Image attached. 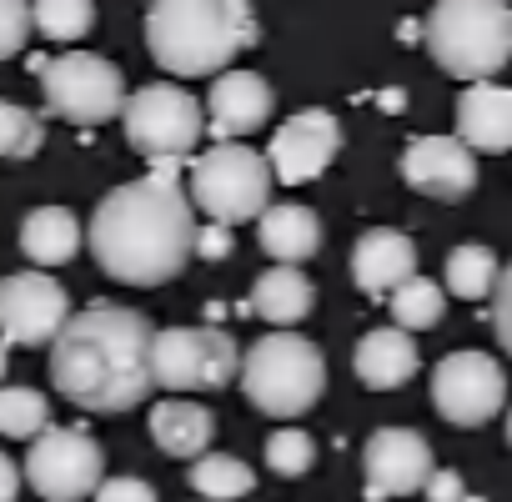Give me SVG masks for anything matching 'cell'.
<instances>
[{
  "mask_svg": "<svg viewBox=\"0 0 512 502\" xmlns=\"http://www.w3.org/2000/svg\"><path fill=\"white\" fill-rule=\"evenodd\" d=\"M21 467H16V457H6V452H0V502H16L21 497Z\"/></svg>",
  "mask_w": 512,
  "mask_h": 502,
  "instance_id": "36",
  "label": "cell"
},
{
  "mask_svg": "<svg viewBox=\"0 0 512 502\" xmlns=\"http://www.w3.org/2000/svg\"><path fill=\"white\" fill-rule=\"evenodd\" d=\"M151 337L156 327L131 307H86L71 312L61 337L51 342V382L66 402L86 412H126L141 407L151 382Z\"/></svg>",
  "mask_w": 512,
  "mask_h": 502,
  "instance_id": "2",
  "label": "cell"
},
{
  "mask_svg": "<svg viewBox=\"0 0 512 502\" xmlns=\"http://www.w3.org/2000/svg\"><path fill=\"white\" fill-rule=\"evenodd\" d=\"M211 437H216V417H211L206 407H196V402H186V397L156 402V412H151V442H156L161 452L196 462V457H206Z\"/></svg>",
  "mask_w": 512,
  "mask_h": 502,
  "instance_id": "23",
  "label": "cell"
},
{
  "mask_svg": "<svg viewBox=\"0 0 512 502\" xmlns=\"http://www.w3.org/2000/svg\"><path fill=\"white\" fill-rule=\"evenodd\" d=\"M497 257L487 246H452L447 251V292L452 297H462V302H482V297H492V287H497Z\"/></svg>",
  "mask_w": 512,
  "mask_h": 502,
  "instance_id": "26",
  "label": "cell"
},
{
  "mask_svg": "<svg viewBox=\"0 0 512 502\" xmlns=\"http://www.w3.org/2000/svg\"><path fill=\"white\" fill-rule=\"evenodd\" d=\"M387 307H392V327L412 337V332H427V327L442 322L447 292H442L437 282H427V277H412V282H402V287L387 297Z\"/></svg>",
  "mask_w": 512,
  "mask_h": 502,
  "instance_id": "25",
  "label": "cell"
},
{
  "mask_svg": "<svg viewBox=\"0 0 512 502\" xmlns=\"http://www.w3.org/2000/svg\"><path fill=\"white\" fill-rule=\"evenodd\" d=\"M256 241H262V251L277 267H302L307 257L322 251V216L312 206H297V201L267 206L256 216Z\"/></svg>",
  "mask_w": 512,
  "mask_h": 502,
  "instance_id": "20",
  "label": "cell"
},
{
  "mask_svg": "<svg viewBox=\"0 0 512 502\" xmlns=\"http://www.w3.org/2000/svg\"><path fill=\"white\" fill-rule=\"evenodd\" d=\"M377 106L397 116V111H407V91H402V86H392V91H377Z\"/></svg>",
  "mask_w": 512,
  "mask_h": 502,
  "instance_id": "37",
  "label": "cell"
},
{
  "mask_svg": "<svg viewBox=\"0 0 512 502\" xmlns=\"http://www.w3.org/2000/svg\"><path fill=\"white\" fill-rule=\"evenodd\" d=\"M51 427V402L36 387H0V437L36 442Z\"/></svg>",
  "mask_w": 512,
  "mask_h": 502,
  "instance_id": "27",
  "label": "cell"
},
{
  "mask_svg": "<svg viewBox=\"0 0 512 502\" xmlns=\"http://www.w3.org/2000/svg\"><path fill=\"white\" fill-rule=\"evenodd\" d=\"M246 402L267 417H302L322 402L327 392V357L312 337L302 332H267L241 352V372H236Z\"/></svg>",
  "mask_w": 512,
  "mask_h": 502,
  "instance_id": "4",
  "label": "cell"
},
{
  "mask_svg": "<svg viewBox=\"0 0 512 502\" xmlns=\"http://www.w3.org/2000/svg\"><path fill=\"white\" fill-rule=\"evenodd\" d=\"M186 482L196 487L201 502H236L256 487V472L251 462H241L236 452H206L186 467Z\"/></svg>",
  "mask_w": 512,
  "mask_h": 502,
  "instance_id": "24",
  "label": "cell"
},
{
  "mask_svg": "<svg viewBox=\"0 0 512 502\" xmlns=\"http://www.w3.org/2000/svg\"><path fill=\"white\" fill-rule=\"evenodd\" d=\"M86 246L106 277L126 287H166L186 272L196 246V211L176 176V161H151V176L101 196Z\"/></svg>",
  "mask_w": 512,
  "mask_h": 502,
  "instance_id": "1",
  "label": "cell"
},
{
  "mask_svg": "<svg viewBox=\"0 0 512 502\" xmlns=\"http://www.w3.org/2000/svg\"><path fill=\"white\" fill-rule=\"evenodd\" d=\"M262 452H267V467H272L277 477H302V472L317 462V442H312L302 427H277Z\"/></svg>",
  "mask_w": 512,
  "mask_h": 502,
  "instance_id": "30",
  "label": "cell"
},
{
  "mask_svg": "<svg viewBox=\"0 0 512 502\" xmlns=\"http://www.w3.org/2000/svg\"><path fill=\"white\" fill-rule=\"evenodd\" d=\"M417 367H422L417 342H412L407 332H397V327H372V332L357 342V352H352V372H357V382L372 387V392H392V387L412 382Z\"/></svg>",
  "mask_w": 512,
  "mask_h": 502,
  "instance_id": "21",
  "label": "cell"
},
{
  "mask_svg": "<svg viewBox=\"0 0 512 502\" xmlns=\"http://www.w3.org/2000/svg\"><path fill=\"white\" fill-rule=\"evenodd\" d=\"M31 26L51 41H81L96 31V6L91 0H36L31 6Z\"/></svg>",
  "mask_w": 512,
  "mask_h": 502,
  "instance_id": "28",
  "label": "cell"
},
{
  "mask_svg": "<svg viewBox=\"0 0 512 502\" xmlns=\"http://www.w3.org/2000/svg\"><path fill=\"white\" fill-rule=\"evenodd\" d=\"M81 241H86V231H81L76 211H66V206H36L21 221V251H26V262H36V272L71 262Z\"/></svg>",
  "mask_w": 512,
  "mask_h": 502,
  "instance_id": "22",
  "label": "cell"
},
{
  "mask_svg": "<svg viewBox=\"0 0 512 502\" xmlns=\"http://www.w3.org/2000/svg\"><path fill=\"white\" fill-rule=\"evenodd\" d=\"M272 181L277 176L262 151L226 141V146H206L201 156H191L181 186H186L191 211H201L216 226H236V221H256L272 206Z\"/></svg>",
  "mask_w": 512,
  "mask_h": 502,
  "instance_id": "6",
  "label": "cell"
},
{
  "mask_svg": "<svg viewBox=\"0 0 512 502\" xmlns=\"http://www.w3.org/2000/svg\"><path fill=\"white\" fill-rule=\"evenodd\" d=\"M422 41L447 76L482 86L512 61V6H502V0H442L422 21Z\"/></svg>",
  "mask_w": 512,
  "mask_h": 502,
  "instance_id": "5",
  "label": "cell"
},
{
  "mask_svg": "<svg viewBox=\"0 0 512 502\" xmlns=\"http://www.w3.org/2000/svg\"><path fill=\"white\" fill-rule=\"evenodd\" d=\"M362 472H367V487H362L367 502L412 497L432 477V447L412 427H377L362 447Z\"/></svg>",
  "mask_w": 512,
  "mask_h": 502,
  "instance_id": "13",
  "label": "cell"
},
{
  "mask_svg": "<svg viewBox=\"0 0 512 502\" xmlns=\"http://www.w3.org/2000/svg\"><path fill=\"white\" fill-rule=\"evenodd\" d=\"M241 372L236 337L221 327H161L151 337V382L166 392H221Z\"/></svg>",
  "mask_w": 512,
  "mask_h": 502,
  "instance_id": "8",
  "label": "cell"
},
{
  "mask_svg": "<svg viewBox=\"0 0 512 502\" xmlns=\"http://www.w3.org/2000/svg\"><path fill=\"white\" fill-rule=\"evenodd\" d=\"M36 81H41L46 111L71 126H106L126 111V76L116 71V61L96 51L46 56V71Z\"/></svg>",
  "mask_w": 512,
  "mask_h": 502,
  "instance_id": "7",
  "label": "cell"
},
{
  "mask_svg": "<svg viewBox=\"0 0 512 502\" xmlns=\"http://www.w3.org/2000/svg\"><path fill=\"white\" fill-rule=\"evenodd\" d=\"M312 302H317V287L302 267H267L251 282V297L241 302V312L272 322V332H287L312 317Z\"/></svg>",
  "mask_w": 512,
  "mask_h": 502,
  "instance_id": "19",
  "label": "cell"
},
{
  "mask_svg": "<svg viewBox=\"0 0 512 502\" xmlns=\"http://www.w3.org/2000/svg\"><path fill=\"white\" fill-rule=\"evenodd\" d=\"M272 81L256 76V71H221L211 81V96H206V131H211V146H226V141H241L251 131H262L272 121Z\"/></svg>",
  "mask_w": 512,
  "mask_h": 502,
  "instance_id": "16",
  "label": "cell"
},
{
  "mask_svg": "<svg viewBox=\"0 0 512 502\" xmlns=\"http://www.w3.org/2000/svg\"><path fill=\"white\" fill-rule=\"evenodd\" d=\"M462 502H482V497H462Z\"/></svg>",
  "mask_w": 512,
  "mask_h": 502,
  "instance_id": "41",
  "label": "cell"
},
{
  "mask_svg": "<svg viewBox=\"0 0 512 502\" xmlns=\"http://www.w3.org/2000/svg\"><path fill=\"white\" fill-rule=\"evenodd\" d=\"M91 502H161V497H156V487L141 482V477H106V482L91 492Z\"/></svg>",
  "mask_w": 512,
  "mask_h": 502,
  "instance_id": "34",
  "label": "cell"
},
{
  "mask_svg": "<svg viewBox=\"0 0 512 502\" xmlns=\"http://www.w3.org/2000/svg\"><path fill=\"white\" fill-rule=\"evenodd\" d=\"M507 447H512V407H507Z\"/></svg>",
  "mask_w": 512,
  "mask_h": 502,
  "instance_id": "40",
  "label": "cell"
},
{
  "mask_svg": "<svg viewBox=\"0 0 512 502\" xmlns=\"http://www.w3.org/2000/svg\"><path fill=\"white\" fill-rule=\"evenodd\" d=\"M507 402V372L487 352H447L432 372V407L452 427H482Z\"/></svg>",
  "mask_w": 512,
  "mask_h": 502,
  "instance_id": "11",
  "label": "cell"
},
{
  "mask_svg": "<svg viewBox=\"0 0 512 502\" xmlns=\"http://www.w3.org/2000/svg\"><path fill=\"white\" fill-rule=\"evenodd\" d=\"M126 141L146 156V161H186L196 151V141L206 136V111L191 91L181 86H141L136 96H126Z\"/></svg>",
  "mask_w": 512,
  "mask_h": 502,
  "instance_id": "9",
  "label": "cell"
},
{
  "mask_svg": "<svg viewBox=\"0 0 512 502\" xmlns=\"http://www.w3.org/2000/svg\"><path fill=\"white\" fill-rule=\"evenodd\" d=\"M262 41L246 0H156L146 6V46L171 76H221Z\"/></svg>",
  "mask_w": 512,
  "mask_h": 502,
  "instance_id": "3",
  "label": "cell"
},
{
  "mask_svg": "<svg viewBox=\"0 0 512 502\" xmlns=\"http://www.w3.org/2000/svg\"><path fill=\"white\" fill-rule=\"evenodd\" d=\"M46 146V121L31 106L0 101V156L6 161H31Z\"/></svg>",
  "mask_w": 512,
  "mask_h": 502,
  "instance_id": "29",
  "label": "cell"
},
{
  "mask_svg": "<svg viewBox=\"0 0 512 502\" xmlns=\"http://www.w3.org/2000/svg\"><path fill=\"white\" fill-rule=\"evenodd\" d=\"M457 141L477 156H497V151H512V86H497V81H482V86H467L457 96Z\"/></svg>",
  "mask_w": 512,
  "mask_h": 502,
  "instance_id": "18",
  "label": "cell"
},
{
  "mask_svg": "<svg viewBox=\"0 0 512 502\" xmlns=\"http://www.w3.org/2000/svg\"><path fill=\"white\" fill-rule=\"evenodd\" d=\"M231 246H236L231 226L196 221V246H191V257H201V262H226V257H231Z\"/></svg>",
  "mask_w": 512,
  "mask_h": 502,
  "instance_id": "33",
  "label": "cell"
},
{
  "mask_svg": "<svg viewBox=\"0 0 512 502\" xmlns=\"http://www.w3.org/2000/svg\"><path fill=\"white\" fill-rule=\"evenodd\" d=\"M412 277H417V246H412L407 231L372 226V231L357 236V246H352V282L367 297H392Z\"/></svg>",
  "mask_w": 512,
  "mask_h": 502,
  "instance_id": "17",
  "label": "cell"
},
{
  "mask_svg": "<svg viewBox=\"0 0 512 502\" xmlns=\"http://www.w3.org/2000/svg\"><path fill=\"white\" fill-rule=\"evenodd\" d=\"M21 477L36 487V497L46 502H86L101 482H106V452L91 432L81 427H46L31 452Z\"/></svg>",
  "mask_w": 512,
  "mask_h": 502,
  "instance_id": "10",
  "label": "cell"
},
{
  "mask_svg": "<svg viewBox=\"0 0 512 502\" xmlns=\"http://www.w3.org/2000/svg\"><path fill=\"white\" fill-rule=\"evenodd\" d=\"M71 322V297L51 272H16L0 282V342L6 347H51Z\"/></svg>",
  "mask_w": 512,
  "mask_h": 502,
  "instance_id": "12",
  "label": "cell"
},
{
  "mask_svg": "<svg viewBox=\"0 0 512 502\" xmlns=\"http://www.w3.org/2000/svg\"><path fill=\"white\" fill-rule=\"evenodd\" d=\"M492 332H497V342L507 347V357H512V262L497 272V287H492Z\"/></svg>",
  "mask_w": 512,
  "mask_h": 502,
  "instance_id": "32",
  "label": "cell"
},
{
  "mask_svg": "<svg viewBox=\"0 0 512 502\" xmlns=\"http://www.w3.org/2000/svg\"><path fill=\"white\" fill-rule=\"evenodd\" d=\"M422 492H427V502H462L467 497V487H462V477L452 467H432V477L422 482Z\"/></svg>",
  "mask_w": 512,
  "mask_h": 502,
  "instance_id": "35",
  "label": "cell"
},
{
  "mask_svg": "<svg viewBox=\"0 0 512 502\" xmlns=\"http://www.w3.org/2000/svg\"><path fill=\"white\" fill-rule=\"evenodd\" d=\"M342 151V121L332 111H297L277 126L267 166L282 186H307L317 181Z\"/></svg>",
  "mask_w": 512,
  "mask_h": 502,
  "instance_id": "14",
  "label": "cell"
},
{
  "mask_svg": "<svg viewBox=\"0 0 512 502\" xmlns=\"http://www.w3.org/2000/svg\"><path fill=\"white\" fill-rule=\"evenodd\" d=\"M402 181L432 201H462L477 186V156L457 136H412L402 151Z\"/></svg>",
  "mask_w": 512,
  "mask_h": 502,
  "instance_id": "15",
  "label": "cell"
},
{
  "mask_svg": "<svg viewBox=\"0 0 512 502\" xmlns=\"http://www.w3.org/2000/svg\"><path fill=\"white\" fill-rule=\"evenodd\" d=\"M6 367H11V347L0 342V377H6Z\"/></svg>",
  "mask_w": 512,
  "mask_h": 502,
  "instance_id": "39",
  "label": "cell"
},
{
  "mask_svg": "<svg viewBox=\"0 0 512 502\" xmlns=\"http://www.w3.org/2000/svg\"><path fill=\"white\" fill-rule=\"evenodd\" d=\"M31 41V6H21V0H0V61L21 56Z\"/></svg>",
  "mask_w": 512,
  "mask_h": 502,
  "instance_id": "31",
  "label": "cell"
},
{
  "mask_svg": "<svg viewBox=\"0 0 512 502\" xmlns=\"http://www.w3.org/2000/svg\"><path fill=\"white\" fill-rule=\"evenodd\" d=\"M397 36H402V41H422V21H402Z\"/></svg>",
  "mask_w": 512,
  "mask_h": 502,
  "instance_id": "38",
  "label": "cell"
}]
</instances>
